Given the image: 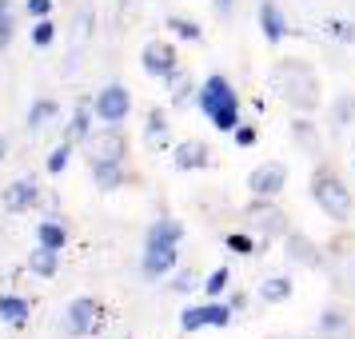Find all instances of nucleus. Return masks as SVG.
Segmentation results:
<instances>
[{
    "label": "nucleus",
    "instance_id": "1",
    "mask_svg": "<svg viewBox=\"0 0 355 339\" xmlns=\"http://www.w3.org/2000/svg\"><path fill=\"white\" fill-rule=\"evenodd\" d=\"M268 84H272V92L284 104H291L295 112H315L320 108V76H315V68L307 64V60H279V64L268 72Z\"/></svg>",
    "mask_w": 355,
    "mask_h": 339
},
{
    "label": "nucleus",
    "instance_id": "2",
    "mask_svg": "<svg viewBox=\"0 0 355 339\" xmlns=\"http://www.w3.org/2000/svg\"><path fill=\"white\" fill-rule=\"evenodd\" d=\"M196 104H200V112L211 120L216 132H236L240 128V96H236V88H232V80H227L224 72H211L208 80L200 84Z\"/></svg>",
    "mask_w": 355,
    "mask_h": 339
},
{
    "label": "nucleus",
    "instance_id": "3",
    "mask_svg": "<svg viewBox=\"0 0 355 339\" xmlns=\"http://www.w3.org/2000/svg\"><path fill=\"white\" fill-rule=\"evenodd\" d=\"M311 200L320 204L336 224H347L355 211V200L347 192V184L331 172V168H320V172H311Z\"/></svg>",
    "mask_w": 355,
    "mask_h": 339
},
{
    "label": "nucleus",
    "instance_id": "4",
    "mask_svg": "<svg viewBox=\"0 0 355 339\" xmlns=\"http://www.w3.org/2000/svg\"><path fill=\"white\" fill-rule=\"evenodd\" d=\"M243 216H248V227L259 236V243H272V240H279V236H288V216L275 208V200L256 195Z\"/></svg>",
    "mask_w": 355,
    "mask_h": 339
},
{
    "label": "nucleus",
    "instance_id": "5",
    "mask_svg": "<svg viewBox=\"0 0 355 339\" xmlns=\"http://www.w3.org/2000/svg\"><path fill=\"white\" fill-rule=\"evenodd\" d=\"M84 144H88V164H124V156H128V132L116 128V124H104Z\"/></svg>",
    "mask_w": 355,
    "mask_h": 339
},
{
    "label": "nucleus",
    "instance_id": "6",
    "mask_svg": "<svg viewBox=\"0 0 355 339\" xmlns=\"http://www.w3.org/2000/svg\"><path fill=\"white\" fill-rule=\"evenodd\" d=\"M92 112H96L100 124H124L132 112V92L124 84H104L92 100Z\"/></svg>",
    "mask_w": 355,
    "mask_h": 339
},
{
    "label": "nucleus",
    "instance_id": "7",
    "mask_svg": "<svg viewBox=\"0 0 355 339\" xmlns=\"http://www.w3.org/2000/svg\"><path fill=\"white\" fill-rule=\"evenodd\" d=\"M327 272H331V284L343 295H355V240H336L331 243V256H327Z\"/></svg>",
    "mask_w": 355,
    "mask_h": 339
},
{
    "label": "nucleus",
    "instance_id": "8",
    "mask_svg": "<svg viewBox=\"0 0 355 339\" xmlns=\"http://www.w3.org/2000/svg\"><path fill=\"white\" fill-rule=\"evenodd\" d=\"M140 68L148 76H156V80H172L180 72V56L168 40H148L144 52H140Z\"/></svg>",
    "mask_w": 355,
    "mask_h": 339
},
{
    "label": "nucleus",
    "instance_id": "9",
    "mask_svg": "<svg viewBox=\"0 0 355 339\" xmlns=\"http://www.w3.org/2000/svg\"><path fill=\"white\" fill-rule=\"evenodd\" d=\"M232 304H220V299H208V304H200V307H188L184 315H180V331H200V327H227L232 323Z\"/></svg>",
    "mask_w": 355,
    "mask_h": 339
},
{
    "label": "nucleus",
    "instance_id": "10",
    "mask_svg": "<svg viewBox=\"0 0 355 339\" xmlns=\"http://www.w3.org/2000/svg\"><path fill=\"white\" fill-rule=\"evenodd\" d=\"M288 188V168L279 160H268L252 168V176H248V192L252 195H263V200H275V195Z\"/></svg>",
    "mask_w": 355,
    "mask_h": 339
},
{
    "label": "nucleus",
    "instance_id": "11",
    "mask_svg": "<svg viewBox=\"0 0 355 339\" xmlns=\"http://www.w3.org/2000/svg\"><path fill=\"white\" fill-rule=\"evenodd\" d=\"M100 327V304L92 295H80L64 307V331L68 336H92Z\"/></svg>",
    "mask_w": 355,
    "mask_h": 339
},
{
    "label": "nucleus",
    "instance_id": "12",
    "mask_svg": "<svg viewBox=\"0 0 355 339\" xmlns=\"http://www.w3.org/2000/svg\"><path fill=\"white\" fill-rule=\"evenodd\" d=\"M176 243H144V259H140V272L148 275V279H156V275L172 272L176 268Z\"/></svg>",
    "mask_w": 355,
    "mask_h": 339
},
{
    "label": "nucleus",
    "instance_id": "13",
    "mask_svg": "<svg viewBox=\"0 0 355 339\" xmlns=\"http://www.w3.org/2000/svg\"><path fill=\"white\" fill-rule=\"evenodd\" d=\"M92 28H96V12H92V8H80V12H76V20H72V52H68L64 76H68V72H76V64H80V52H84V44H88Z\"/></svg>",
    "mask_w": 355,
    "mask_h": 339
},
{
    "label": "nucleus",
    "instance_id": "14",
    "mask_svg": "<svg viewBox=\"0 0 355 339\" xmlns=\"http://www.w3.org/2000/svg\"><path fill=\"white\" fill-rule=\"evenodd\" d=\"M284 247H288V256L295 259V263H304V268H327V256L307 240L304 232H288V236H284Z\"/></svg>",
    "mask_w": 355,
    "mask_h": 339
},
{
    "label": "nucleus",
    "instance_id": "15",
    "mask_svg": "<svg viewBox=\"0 0 355 339\" xmlns=\"http://www.w3.org/2000/svg\"><path fill=\"white\" fill-rule=\"evenodd\" d=\"M211 164V148L204 140H184L176 148V156H172V168L176 172H200V168H208Z\"/></svg>",
    "mask_w": 355,
    "mask_h": 339
},
{
    "label": "nucleus",
    "instance_id": "16",
    "mask_svg": "<svg viewBox=\"0 0 355 339\" xmlns=\"http://www.w3.org/2000/svg\"><path fill=\"white\" fill-rule=\"evenodd\" d=\"M36 200H40V188H36V180H12L8 188H4V208L8 211H28L36 208Z\"/></svg>",
    "mask_w": 355,
    "mask_h": 339
},
{
    "label": "nucleus",
    "instance_id": "17",
    "mask_svg": "<svg viewBox=\"0 0 355 339\" xmlns=\"http://www.w3.org/2000/svg\"><path fill=\"white\" fill-rule=\"evenodd\" d=\"M259 28H263V40H268V44H279V40L288 36V20H284V12H279L275 0H263V4H259Z\"/></svg>",
    "mask_w": 355,
    "mask_h": 339
},
{
    "label": "nucleus",
    "instance_id": "18",
    "mask_svg": "<svg viewBox=\"0 0 355 339\" xmlns=\"http://www.w3.org/2000/svg\"><path fill=\"white\" fill-rule=\"evenodd\" d=\"M28 272L40 275V279H52L60 272V252H52L44 243H36V252H28Z\"/></svg>",
    "mask_w": 355,
    "mask_h": 339
},
{
    "label": "nucleus",
    "instance_id": "19",
    "mask_svg": "<svg viewBox=\"0 0 355 339\" xmlns=\"http://www.w3.org/2000/svg\"><path fill=\"white\" fill-rule=\"evenodd\" d=\"M28 315H33L28 299H20V295H8V291H0V323H8V327H20V323H28Z\"/></svg>",
    "mask_w": 355,
    "mask_h": 339
},
{
    "label": "nucleus",
    "instance_id": "20",
    "mask_svg": "<svg viewBox=\"0 0 355 339\" xmlns=\"http://www.w3.org/2000/svg\"><path fill=\"white\" fill-rule=\"evenodd\" d=\"M291 140L304 148V152H311V156H320V148H323L320 128H315V120H307V116H300V120L291 124Z\"/></svg>",
    "mask_w": 355,
    "mask_h": 339
},
{
    "label": "nucleus",
    "instance_id": "21",
    "mask_svg": "<svg viewBox=\"0 0 355 339\" xmlns=\"http://www.w3.org/2000/svg\"><path fill=\"white\" fill-rule=\"evenodd\" d=\"M180 240H184V224L172 220V216H160L156 224L148 227V240L144 243H176V247H180Z\"/></svg>",
    "mask_w": 355,
    "mask_h": 339
},
{
    "label": "nucleus",
    "instance_id": "22",
    "mask_svg": "<svg viewBox=\"0 0 355 339\" xmlns=\"http://www.w3.org/2000/svg\"><path fill=\"white\" fill-rule=\"evenodd\" d=\"M320 336H327V339H355V331H352V323H347V315H343L339 307H327L323 320H320Z\"/></svg>",
    "mask_w": 355,
    "mask_h": 339
},
{
    "label": "nucleus",
    "instance_id": "23",
    "mask_svg": "<svg viewBox=\"0 0 355 339\" xmlns=\"http://www.w3.org/2000/svg\"><path fill=\"white\" fill-rule=\"evenodd\" d=\"M36 243H44V247H52V252H64L68 227L60 224V220H40V224H36Z\"/></svg>",
    "mask_w": 355,
    "mask_h": 339
},
{
    "label": "nucleus",
    "instance_id": "24",
    "mask_svg": "<svg viewBox=\"0 0 355 339\" xmlns=\"http://www.w3.org/2000/svg\"><path fill=\"white\" fill-rule=\"evenodd\" d=\"M52 116H60V104H56L52 96H40V100H33V108H28V116H24V124H28L33 132H40Z\"/></svg>",
    "mask_w": 355,
    "mask_h": 339
},
{
    "label": "nucleus",
    "instance_id": "25",
    "mask_svg": "<svg viewBox=\"0 0 355 339\" xmlns=\"http://www.w3.org/2000/svg\"><path fill=\"white\" fill-rule=\"evenodd\" d=\"M291 279L288 275H268L263 284H259V299L263 304H284V299H291Z\"/></svg>",
    "mask_w": 355,
    "mask_h": 339
},
{
    "label": "nucleus",
    "instance_id": "26",
    "mask_svg": "<svg viewBox=\"0 0 355 339\" xmlns=\"http://www.w3.org/2000/svg\"><path fill=\"white\" fill-rule=\"evenodd\" d=\"M92 180L104 192H116L124 184V164H92Z\"/></svg>",
    "mask_w": 355,
    "mask_h": 339
},
{
    "label": "nucleus",
    "instance_id": "27",
    "mask_svg": "<svg viewBox=\"0 0 355 339\" xmlns=\"http://www.w3.org/2000/svg\"><path fill=\"white\" fill-rule=\"evenodd\" d=\"M352 120H355V92H343V96L331 104V132L339 136V132L347 128Z\"/></svg>",
    "mask_w": 355,
    "mask_h": 339
},
{
    "label": "nucleus",
    "instance_id": "28",
    "mask_svg": "<svg viewBox=\"0 0 355 339\" xmlns=\"http://www.w3.org/2000/svg\"><path fill=\"white\" fill-rule=\"evenodd\" d=\"M164 136H168V112L164 108H152L144 120V140L148 144H164Z\"/></svg>",
    "mask_w": 355,
    "mask_h": 339
},
{
    "label": "nucleus",
    "instance_id": "29",
    "mask_svg": "<svg viewBox=\"0 0 355 339\" xmlns=\"http://www.w3.org/2000/svg\"><path fill=\"white\" fill-rule=\"evenodd\" d=\"M224 243H227V252H236V256H259L268 247V243H256L252 236H243V232H227Z\"/></svg>",
    "mask_w": 355,
    "mask_h": 339
},
{
    "label": "nucleus",
    "instance_id": "30",
    "mask_svg": "<svg viewBox=\"0 0 355 339\" xmlns=\"http://www.w3.org/2000/svg\"><path fill=\"white\" fill-rule=\"evenodd\" d=\"M92 116L96 112H88V104H80L72 112V124H68V140H88L92 136Z\"/></svg>",
    "mask_w": 355,
    "mask_h": 339
},
{
    "label": "nucleus",
    "instance_id": "31",
    "mask_svg": "<svg viewBox=\"0 0 355 339\" xmlns=\"http://www.w3.org/2000/svg\"><path fill=\"white\" fill-rule=\"evenodd\" d=\"M168 28H172L180 40H192V44H200V40H204V28H200L196 20H188V17H168Z\"/></svg>",
    "mask_w": 355,
    "mask_h": 339
},
{
    "label": "nucleus",
    "instance_id": "32",
    "mask_svg": "<svg viewBox=\"0 0 355 339\" xmlns=\"http://www.w3.org/2000/svg\"><path fill=\"white\" fill-rule=\"evenodd\" d=\"M227 284H232V272H227V268H216V272L204 279V295H208V299H220L227 291Z\"/></svg>",
    "mask_w": 355,
    "mask_h": 339
},
{
    "label": "nucleus",
    "instance_id": "33",
    "mask_svg": "<svg viewBox=\"0 0 355 339\" xmlns=\"http://www.w3.org/2000/svg\"><path fill=\"white\" fill-rule=\"evenodd\" d=\"M52 40H56V24H52L49 17L36 20V24H33V44H36V49H49Z\"/></svg>",
    "mask_w": 355,
    "mask_h": 339
},
{
    "label": "nucleus",
    "instance_id": "34",
    "mask_svg": "<svg viewBox=\"0 0 355 339\" xmlns=\"http://www.w3.org/2000/svg\"><path fill=\"white\" fill-rule=\"evenodd\" d=\"M12 36H17V17H12V8H0V52L12 44Z\"/></svg>",
    "mask_w": 355,
    "mask_h": 339
},
{
    "label": "nucleus",
    "instance_id": "35",
    "mask_svg": "<svg viewBox=\"0 0 355 339\" xmlns=\"http://www.w3.org/2000/svg\"><path fill=\"white\" fill-rule=\"evenodd\" d=\"M68 156H72V140H64V144L56 148V152L49 156V164H44V168H49L52 176H60V172L68 168Z\"/></svg>",
    "mask_w": 355,
    "mask_h": 339
},
{
    "label": "nucleus",
    "instance_id": "36",
    "mask_svg": "<svg viewBox=\"0 0 355 339\" xmlns=\"http://www.w3.org/2000/svg\"><path fill=\"white\" fill-rule=\"evenodd\" d=\"M192 92H200V88H192V80H184V76L176 72V76H172V104H176V108H184Z\"/></svg>",
    "mask_w": 355,
    "mask_h": 339
},
{
    "label": "nucleus",
    "instance_id": "37",
    "mask_svg": "<svg viewBox=\"0 0 355 339\" xmlns=\"http://www.w3.org/2000/svg\"><path fill=\"white\" fill-rule=\"evenodd\" d=\"M327 33L336 36V40H343V44H352V40H355V24H352V20L331 17V20H327Z\"/></svg>",
    "mask_w": 355,
    "mask_h": 339
},
{
    "label": "nucleus",
    "instance_id": "38",
    "mask_svg": "<svg viewBox=\"0 0 355 339\" xmlns=\"http://www.w3.org/2000/svg\"><path fill=\"white\" fill-rule=\"evenodd\" d=\"M232 136H236V144H240V148H256V140H259L256 124H240V128L232 132Z\"/></svg>",
    "mask_w": 355,
    "mask_h": 339
},
{
    "label": "nucleus",
    "instance_id": "39",
    "mask_svg": "<svg viewBox=\"0 0 355 339\" xmlns=\"http://www.w3.org/2000/svg\"><path fill=\"white\" fill-rule=\"evenodd\" d=\"M192 288H204V284L196 279V272H176V279H172V291H180V295H184V291H192Z\"/></svg>",
    "mask_w": 355,
    "mask_h": 339
},
{
    "label": "nucleus",
    "instance_id": "40",
    "mask_svg": "<svg viewBox=\"0 0 355 339\" xmlns=\"http://www.w3.org/2000/svg\"><path fill=\"white\" fill-rule=\"evenodd\" d=\"M24 12L33 20H44L52 12V0H24Z\"/></svg>",
    "mask_w": 355,
    "mask_h": 339
},
{
    "label": "nucleus",
    "instance_id": "41",
    "mask_svg": "<svg viewBox=\"0 0 355 339\" xmlns=\"http://www.w3.org/2000/svg\"><path fill=\"white\" fill-rule=\"evenodd\" d=\"M227 304H232V311H243V304H248V295H243V291H232V295H227Z\"/></svg>",
    "mask_w": 355,
    "mask_h": 339
},
{
    "label": "nucleus",
    "instance_id": "42",
    "mask_svg": "<svg viewBox=\"0 0 355 339\" xmlns=\"http://www.w3.org/2000/svg\"><path fill=\"white\" fill-rule=\"evenodd\" d=\"M216 12H220V17H227V12H232V0H216Z\"/></svg>",
    "mask_w": 355,
    "mask_h": 339
},
{
    "label": "nucleus",
    "instance_id": "43",
    "mask_svg": "<svg viewBox=\"0 0 355 339\" xmlns=\"http://www.w3.org/2000/svg\"><path fill=\"white\" fill-rule=\"evenodd\" d=\"M4 156H8V140H4V136H0V160H4Z\"/></svg>",
    "mask_w": 355,
    "mask_h": 339
},
{
    "label": "nucleus",
    "instance_id": "44",
    "mask_svg": "<svg viewBox=\"0 0 355 339\" xmlns=\"http://www.w3.org/2000/svg\"><path fill=\"white\" fill-rule=\"evenodd\" d=\"M0 8H8V0H0Z\"/></svg>",
    "mask_w": 355,
    "mask_h": 339
}]
</instances>
